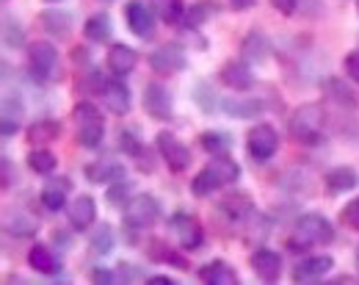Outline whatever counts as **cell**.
Instances as JSON below:
<instances>
[{
  "instance_id": "f907efd6",
  "label": "cell",
  "mask_w": 359,
  "mask_h": 285,
  "mask_svg": "<svg viewBox=\"0 0 359 285\" xmlns=\"http://www.w3.org/2000/svg\"><path fill=\"white\" fill-rule=\"evenodd\" d=\"M147 283L149 285H175V280H172V277H149Z\"/></svg>"
},
{
  "instance_id": "ac0fdd59",
  "label": "cell",
  "mask_w": 359,
  "mask_h": 285,
  "mask_svg": "<svg viewBox=\"0 0 359 285\" xmlns=\"http://www.w3.org/2000/svg\"><path fill=\"white\" fill-rule=\"evenodd\" d=\"M102 102L111 114L122 117L130 111V89L122 84V81H105V89H102Z\"/></svg>"
},
{
  "instance_id": "8fae6325",
  "label": "cell",
  "mask_w": 359,
  "mask_h": 285,
  "mask_svg": "<svg viewBox=\"0 0 359 285\" xmlns=\"http://www.w3.org/2000/svg\"><path fill=\"white\" fill-rule=\"evenodd\" d=\"M144 111L158 122L172 117V95H169V89L163 84L152 81V84L144 86Z\"/></svg>"
},
{
  "instance_id": "c3c4849f",
  "label": "cell",
  "mask_w": 359,
  "mask_h": 285,
  "mask_svg": "<svg viewBox=\"0 0 359 285\" xmlns=\"http://www.w3.org/2000/svg\"><path fill=\"white\" fill-rule=\"evenodd\" d=\"M3 186H6V189L11 186V164H8L6 155H3Z\"/></svg>"
},
{
  "instance_id": "7a4b0ae2",
  "label": "cell",
  "mask_w": 359,
  "mask_h": 285,
  "mask_svg": "<svg viewBox=\"0 0 359 285\" xmlns=\"http://www.w3.org/2000/svg\"><path fill=\"white\" fill-rule=\"evenodd\" d=\"M332 238H334V227L323 213H304L287 238V246L293 252H302V249H310L318 244H329Z\"/></svg>"
},
{
  "instance_id": "f1b7e54d",
  "label": "cell",
  "mask_w": 359,
  "mask_h": 285,
  "mask_svg": "<svg viewBox=\"0 0 359 285\" xmlns=\"http://www.w3.org/2000/svg\"><path fill=\"white\" fill-rule=\"evenodd\" d=\"M89 246L94 255H111L114 252V246H116V236H114V227L111 225H100L89 238Z\"/></svg>"
},
{
  "instance_id": "83f0119b",
  "label": "cell",
  "mask_w": 359,
  "mask_h": 285,
  "mask_svg": "<svg viewBox=\"0 0 359 285\" xmlns=\"http://www.w3.org/2000/svg\"><path fill=\"white\" fill-rule=\"evenodd\" d=\"M222 108H224L226 117L249 119V117H257V114L263 111V102H260V100H241V97H232V100H222Z\"/></svg>"
},
{
  "instance_id": "ee69618b",
  "label": "cell",
  "mask_w": 359,
  "mask_h": 285,
  "mask_svg": "<svg viewBox=\"0 0 359 285\" xmlns=\"http://www.w3.org/2000/svg\"><path fill=\"white\" fill-rule=\"evenodd\" d=\"M343 67H346V72H348V78H351L354 84H359V50H354V53H348V55H346V61H343Z\"/></svg>"
},
{
  "instance_id": "db71d44e",
  "label": "cell",
  "mask_w": 359,
  "mask_h": 285,
  "mask_svg": "<svg viewBox=\"0 0 359 285\" xmlns=\"http://www.w3.org/2000/svg\"><path fill=\"white\" fill-rule=\"evenodd\" d=\"M102 3H111V0H102Z\"/></svg>"
},
{
  "instance_id": "5bb4252c",
  "label": "cell",
  "mask_w": 359,
  "mask_h": 285,
  "mask_svg": "<svg viewBox=\"0 0 359 285\" xmlns=\"http://www.w3.org/2000/svg\"><path fill=\"white\" fill-rule=\"evenodd\" d=\"M332 269H334V258H332V255H313V258H304V260L293 269V280H296V283L323 280Z\"/></svg>"
},
{
  "instance_id": "bcb514c9",
  "label": "cell",
  "mask_w": 359,
  "mask_h": 285,
  "mask_svg": "<svg viewBox=\"0 0 359 285\" xmlns=\"http://www.w3.org/2000/svg\"><path fill=\"white\" fill-rule=\"evenodd\" d=\"M296 3H299V0H271V6H273L276 11H282V14H293V11H296Z\"/></svg>"
},
{
  "instance_id": "b9f144b4",
  "label": "cell",
  "mask_w": 359,
  "mask_h": 285,
  "mask_svg": "<svg viewBox=\"0 0 359 285\" xmlns=\"http://www.w3.org/2000/svg\"><path fill=\"white\" fill-rule=\"evenodd\" d=\"M340 222L348 225L351 230H359V197L357 199H351V202L340 211Z\"/></svg>"
},
{
  "instance_id": "7c38bea8",
  "label": "cell",
  "mask_w": 359,
  "mask_h": 285,
  "mask_svg": "<svg viewBox=\"0 0 359 285\" xmlns=\"http://www.w3.org/2000/svg\"><path fill=\"white\" fill-rule=\"evenodd\" d=\"M185 64H188V58H185V50L180 48V45H161V48H155L149 53V67L155 72H161V75L182 72Z\"/></svg>"
},
{
  "instance_id": "ab89813d",
  "label": "cell",
  "mask_w": 359,
  "mask_h": 285,
  "mask_svg": "<svg viewBox=\"0 0 359 285\" xmlns=\"http://www.w3.org/2000/svg\"><path fill=\"white\" fill-rule=\"evenodd\" d=\"M149 255H152L155 260H163V263H175L177 269L188 272V263H185V258L175 255V252H172L166 244H161V241H149Z\"/></svg>"
},
{
  "instance_id": "f35d334b",
  "label": "cell",
  "mask_w": 359,
  "mask_h": 285,
  "mask_svg": "<svg viewBox=\"0 0 359 285\" xmlns=\"http://www.w3.org/2000/svg\"><path fill=\"white\" fill-rule=\"evenodd\" d=\"M155 11L163 22H180L185 17V6L182 0H155Z\"/></svg>"
},
{
  "instance_id": "4316f807",
  "label": "cell",
  "mask_w": 359,
  "mask_h": 285,
  "mask_svg": "<svg viewBox=\"0 0 359 285\" xmlns=\"http://www.w3.org/2000/svg\"><path fill=\"white\" fill-rule=\"evenodd\" d=\"M111 31H114V25H111V17L105 11L91 14L89 20H86V25H83V34H86L89 42H108Z\"/></svg>"
},
{
  "instance_id": "7dc6e473",
  "label": "cell",
  "mask_w": 359,
  "mask_h": 285,
  "mask_svg": "<svg viewBox=\"0 0 359 285\" xmlns=\"http://www.w3.org/2000/svg\"><path fill=\"white\" fill-rule=\"evenodd\" d=\"M17 125L20 122H14V119H3V139H8L11 133H17Z\"/></svg>"
},
{
  "instance_id": "60d3db41",
  "label": "cell",
  "mask_w": 359,
  "mask_h": 285,
  "mask_svg": "<svg viewBox=\"0 0 359 285\" xmlns=\"http://www.w3.org/2000/svg\"><path fill=\"white\" fill-rule=\"evenodd\" d=\"M22 111H25V105H22V100H20V97L8 95L6 100H3V119H14V122H20Z\"/></svg>"
},
{
  "instance_id": "f5cc1de1",
  "label": "cell",
  "mask_w": 359,
  "mask_h": 285,
  "mask_svg": "<svg viewBox=\"0 0 359 285\" xmlns=\"http://www.w3.org/2000/svg\"><path fill=\"white\" fill-rule=\"evenodd\" d=\"M50 3H58V0H50Z\"/></svg>"
},
{
  "instance_id": "681fc988",
  "label": "cell",
  "mask_w": 359,
  "mask_h": 285,
  "mask_svg": "<svg viewBox=\"0 0 359 285\" xmlns=\"http://www.w3.org/2000/svg\"><path fill=\"white\" fill-rule=\"evenodd\" d=\"M257 0H229V6L235 8V11H246V8H252Z\"/></svg>"
},
{
  "instance_id": "cb8c5ba5",
  "label": "cell",
  "mask_w": 359,
  "mask_h": 285,
  "mask_svg": "<svg viewBox=\"0 0 359 285\" xmlns=\"http://www.w3.org/2000/svg\"><path fill=\"white\" fill-rule=\"evenodd\" d=\"M326 189L332 194H346V191H354L359 186V175L351 166H334L326 172Z\"/></svg>"
},
{
  "instance_id": "484cf974",
  "label": "cell",
  "mask_w": 359,
  "mask_h": 285,
  "mask_svg": "<svg viewBox=\"0 0 359 285\" xmlns=\"http://www.w3.org/2000/svg\"><path fill=\"white\" fill-rule=\"evenodd\" d=\"M67 191H69V180L58 178V183H50L39 194V202L45 205L47 211H64L67 208Z\"/></svg>"
},
{
  "instance_id": "44dd1931",
  "label": "cell",
  "mask_w": 359,
  "mask_h": 285,
  "mask_svg": "<svg viewBox=\"0 0 359 285\" xmlns=\"http://www.w3.org/2000/svg\"><path fill=\"white\" fill-rule=\"evenodd\" d=\"M86 178L91 183H116V180H125V166L116 164V161H94L86 166Z\"/></svg>"
},
{
  "instance_id": "5b68a950",
  "label": "cell",
  "mask_w": 359,
  "mask_h": 285,
  "mask_svg": "<svg viewBox=\"0 0 359 285\" xmlns=\"http://www.w3.org/2000/svg\"><path fill=\"white\" fill-rule=\"evenodd\" d=\"M75 119H78V144L81 147H97L102 144V136H105V122L100 117V111L91 105V102H78L75 105Z\"/></svg>"
},
{
  "instance_id": "7402d4cb",
  "label": "cell",
  "mask_w": 359,
  "mask_h": 285,
  "mask_svg": "<svg viewBox=\"0 0 359 285\" xmlns=\"http://www.w3.org/2000/svg\"><path fill=\"white\" fill-rule=\"evenodd\" d=\"M219 213H224L229 222H246L255 213V208L246 194H229L219 202Z\"/></svg>"
},
{
  "instance_id": "6da1fadb",
  "label": "cell",
  "mask_w": 359,
  "mask_h": 285,
  "mask_svg": "<svg viewBox=\"0 0 359 285\" xmlns=\"http://www.w3.org/2000/svg\"><path fill=\"white\" fill-rule=\"evenodd\" d=\"M241 175V166L226 158V155H216L202 172H196V178L191 180V191L196 197H210L213 191L224 189L226 183H235Z\"/></svg>"
},
{
  "instance_id": "9c48e42d",
  "label": "cell",
  "mask_w": 359,
  "mask_h": 285,
  "mask_svg": "<svg viewBox=\"0 0 359 285\" xmlns=\"http://www.w3.org/2000/svg\"><path fill=\"white\" fill-rule=\"evenodd\" d=\"M169 227H172V233L177 236L182 249H188V252L202 249L205 233H202V227L196 225V219H194V216H188V213H175V216L169 219Z\"/></svg>"
},
{
  "instance_id": "d4e9b609",
  "label": "cell",
  "mask_w": 359,
  "mask_h": 285,
  "mask_svg": "<svg viewBox=\"0 0 359 285\" xmlns=\"http://www.w3.org/2000/svg\"><path fill=\"white\" fill-rule=\"evenodd\" d=\"M323 92L332 97L337 105H343V108H351V111H354L359 105V95L343 81V78H326V81H323Z\"/></svg>"
},
{
  "instance_id": "d6986e66",
  "label": "cell",
  "mask_w": 359,
  "mask_h": 285,
  "mask_svg": "<svg viewBox=\"0 0 359 285\" xmlns=\"http://www.w3.org/2000/svg\"><path fill=\"white\" fill-rule=\"evenodd\" d=\"M105 64L116 78L130 75L135 69V64H138V53L133 48H128V45H114L105 55Z\"/></svg>"
},
{
  "instance_id": "8d00e7d4",
  "label": "cell",
  "mask_w": 359,
  "mask_h": 285,
  "mask_svg": "<svg viewBox=\"0 0 359 285\" xmlns=\"http://www.w3.org/2000/svg\"><path fill=\"white\" fill-rule=\"evenodd\" d=\"M194 102H196V105H199L205 114H213V108H216V105H222V102H219V97H216V92L210 89V84H208V81H199V84L194 86Z\"/></svg>"
},
{
  "instance_id": "836d02e7",
  "label": "cell",
  "mask_w": 359,
  "mask_h": 285,
  "mask_svg": "<svg viewBox=\"0 0 359 285\" xmlns=\"http://www.w3.org/2000/svg\"><path fill=\"white\" fill-rule=\"evenodd\" d=\"M105 199H108V205H114V208H125V205L133 199V183H130L128 178H125V180H116V183H108Z\"/></svg>"
},
{
  "instance_id": "2e32d148",
  "label": "cell",
  "mask_w": 359,
  "mask_h": 285,
  "mask_svg": "<svg viewBox=\"0 0 359 285\" xmlns=\"http://www.w3.org/2000/svg\"><path fill=\"white\" fill-rule=\"evenodd\" d=\"M67 216H69V225L75 230H89L91 225L97 222V202L91 199L89 194H81L67 205Z\"/></svg>"
},
{
  "instance_id": "d590c367",
  "label": "cell",
  "mask_w": 359,
  "mask_h": 285,
  "mask_svg": "<svg viewBox=\"0 0 359 285\" xmlns=\"http://www.w3.org/2000/svg\"><path fill=\"white\" fill-rule=\"evenodd\" d=\"M199 142H202V147H205L210 155H224L226 150H229V144H232V139L226 136L224 131H205Z\"/></svg>"
},
{
  "instance_id": "f546056e",
  "label": "cell",
  "mask_w": 359,
  "mask_h": 285,
  "mask_svg": "<svg viewBox=\"0 0 359 285\" xmlns=\"http://www.w3.org/2000/svg\"><path fill=\"white\" fill-rule=\"evenodd\" d=\"M243 58L249 61V64H257V61H266V55H269V39L263 37V34H249L246 39H243Z\"/></svg>"
},
{
  "instance_id": "603a6c76",
  "label": "cell",
  "mask_w": 359,
  "mask_h": 285,
  "mask_svg": "<svg viewBox=\"0 0 359 285\" xmlns=\"http://www.w3.org/2000/svg\"><path fill=\"white\" fill-rule=\"evenodd\" d=\"M28 266H31L34 272H39V274H58V269H61L58 258L53 255V249H50L47 244H34V246H31V252H28Z\"/></svg>"
},
{
  "instance_id": "e575fe53",
  "label": "cell",
  "mask_w": 359,
  "mask_h": 285,
  "mask_svg": "<svg viewBox=\"0 0 359 285\" xmlns=\"http://www.w3.org/2000/svg\"><path fill=\"white\" fill-rule=\"evenodd\" d=\"M55 155L50 152V150H31L28 152V166H31V172H36V175H50L53 169H55Z\"/></svg>"
},
{
  "instance_id": "816d5d0a",
  "label": "cell",
  "mask_w": 359,
  "mask_h": 285,
  "mask_svg": "<svg viewBox=\"0 0 359 285\" xmlns=\"http://www.w3.org/2000/svg\"><path fill=\"white\" fill-rule=\"evenodd\" d=\"M357 263H359V249H357Z\"/></svg>"
},
{
  "instance_id": "ffe728a7",
  "label": "cell",
  "mask_w": 359,
  "mask_h": 285,
  "mask_svg": "<svg viewBox=\"0 0 359 285\" xmlns=\"http://www.w3.org/2000/svg\"><path fill=\"white\" fill-rule=\"evenodd\" d=\"M199 280L208 285H235L238 283V272L226 260H210L199 269Z\"/></svg>"
},
{
  "instance_id": "ba28073f",
  "label": "cell",
  "mask_w": 359,
  "mask_h": 285,
  "mask_svg": "<svg viewBox=\"0 0 359 285\" xmlns=\"http://www.w3.org/2000/svg\"><path fill=\"white\" fill-rule=\"evenodd\" d=\"M158 152L163 155V161L169 164V169H175V172H185L188 166H191V150L185 147V144L180 142L175 133H158Z\"/></svg>"
},
{
  "instance_id": "3957f363",
  "label": "cell",
  "mask_w": 359,
  "mask_h": 285,
  "mask_svg": "<svg viewBox=\"0 0 359 285\" xmlns=\"http://www.w3.org/2000/svg\"><path fill=\"white\" fill-rule=\"evenodd\" d=\"M290 128V136L302 144H318L320 142V133H323V108L318 102H307V105H299L287 122Z\"/></svg>"
},
{
  "instance_id": "4dcf8cb0",
  "label": "cell",
  "mask_w": 359,
  "mask_h": 285,
  "mask_svg": "<svg viewBox=\"0 0 359 285\" xmlns=\"http://www.w3.org/2000/svg\"><path fill=\"white\" fill-rule=\"evenodd\" d=\"M58 133H61V122H55V119H39L28 128V139L34 144L53 142V139H58Z\"/></svg>"
},
{
  "instance_id": "d6a6232c",
  "label": "cell",
  "mask_w": 359,
  "mask_h": 285,
  "mask_svg": "<svg viewBox=\"0 0 359 285\" xmlns=\"http://www.w3.org/2000/svg\"><path fill=\"white\" fill-rule=\"evenodd\" d=\"M3 45L8 50L22 48L25 45V28L20 25V20H14L11 14L3 17Z\"/></svg>"
},
{
  "instance_id": "277c9868",
  "label": "cell",
  "mask_w": 359,
  "mask_h": 285,
  "mask_svg": "<svg viewBox=\"0 0 359 285\" xmlns=\"http://www.w3.org/2000/svg\"><path fill=\"white\" fill-rule=\"evenodd\" d=\"M28 67H31V75L36 81H55L61 78V61H58V50L53 48L50 42H34L28 48Z\"/></svg>"
},
{
  "instance_id": "7bdbcfd3",
  "label": "cell",
  "mask_w": 359,
  "mask_h": 285,
  "mask_svg": "<svg viewBox=\"0 0 359 285\" xmlns=\"http://www.w3.org/2000/svg\"><path fill=\"white\" fill-rule=\"evenodd\" d=\"M119 147H122L128 155H141V150H144L141 142L135 139L130 131H122V133H119Z\"/></svg>"
},
{
  "instance_id": "e0dca14e",
  "label": "cell",
  "mask_w": 359,
  "mask_h": 285,
  "mask_svg": "<svg viewBox=\"0 0 359 285\" xmlns=\"http://www.w3.org/2000/svg\"><path fill=\"white\" fill-rule=\"evenodd\" d=\"M219 75H222V84L226 89H235V92H246L255 86V75H252L249 64H243V61H226Z\"/></svg>"
},
{
  "instance_id": "f6af8a7d",
  "label": "cell",
  "mask_w": 359,
  "mask_h": 285,
  "mask_svg": "<svg viewBox=\"0 0 359 285\" xmlns=\"http://www.w3.org/2000/svg\"><path fill=\"white\" fill-rule=\"evenodd\" d=\"M91 280H94V283H114V280H116V274H114L111 269H94Z\"/></svg>"
},
{
  "instance_id": "74e56055",
  "label": "cell",
  "mask_w": 359,
  "mask_h": 285,
  "mask_svg": "<svg viewBox=\"0 0 359 285\" xmlns=\"http://www.w3.org/2000/svg\"><path fill=\"white\" fill-rule=\"evenodd\" d=\"M6 230H8V233H14V236L25 238V236H34V233L39 230V225H36L31 216H25V213H14V216H8Z\"/></svg>"
},
{
  "instance_id": "1f68e13d",
  "label": "cell",
  "mask_w": 359,
  "mask_h": 285,
  "mask_svg": "<svg viewBox=\"0 0 359 285\" xmlns=\"http://www.w3.org/2000/svg\"><path fill=\"white\" fill-rule=\"evenodd\" d=\"M216 14V6L210 3V0H199V3H191V8H185V25L188 28H199V25H205L210 17Z\"/></svg>"
},
{
  "instance_id": "52a82bcc",
  "label": "cell",
  "mask_w": 359,
  "mask_h": 285,
  "mask_svg": "<svg viewBox=\"0 0 359 285\" xmlns=\"http://www.w3.org/2000/svg\"><path fill=\"white\" fill-rule=\"evenodd\" d=\"M246 150H249L252 161H257V164L271 161L273 152L279 150V133L273 131V125L263 122V125L252 128V133H249V139H246Z\"/></svg>"
},
{
  "instance_id": "8992f818",
  "label": "cell",
  "mask_w": 359,
  "mask_h": 285,
  "mask_svg": "<svg viewBox=\"0 0 359 285\" xmlns=\"http://www.w3.org/2000/svg\"><path fill=\"white\" fill-rule=\"evenodd\" d=\"M161 219V205L152 194H138L125 205V225L133 230H147Z\"/></svg>"
},
{
  "instance_id": "9a60e30c",
  "label": "cell",
  "mask_w": 359,
  "mask_h": 285,
  "mask_svg": "<svg viewBox=\"0 0 359 285\" xmlns=\"http://www.w3.org/2000/svg\"><path fill=\"white\" fill-rule=\"evenodd\" d=\"M249 263H252V272H255L260 280H266V283L279 280V274H282V255L273 252V249H266V246L257 249V252H252Z\"/></svg>"
},
{
  "instance_id": "4fadbf2b",
  "label": "cell",
  "mask_w": 359,
  "mask_h": 285,
  "mask_svg": "<svg viewBox=\"0 0 359 285\" xmlns=\"http://www.w3.org/2000/svg\"><path fill=\"white\" fill-rule=\"evenodd\" d=\"M39 22L53 39H69L72 37V28H75V17L64 8H45L39 14Z\"/></svg>"
},
{
  "instance_id": "30bf717a",
  "label": "cell",
  "mask_w": 359,
  "mask_h": 285,
  "mask_svg": "<svg viewBox=\"0 0 359 285\" xmlns=\"http://www.w3.org/2000/svg\"><path fill=\"white\" fill-rule=\"evenodd\" d=\"M125 20H128V28L138 39H152V34H155V11L147 3L130 0L125 6Z\"/></svg>"
}]
</instances>
